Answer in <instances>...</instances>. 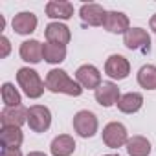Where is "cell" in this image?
<instances>
[{
    "label": "cell",
    "mask_w": 156,
    "mask_h": 156,
    "mask_svg": "<svg viewBox=\"0 0 156 156\" xmlns=\"http://www.w3.org/2000/svg\"><path fill=\"white\" fill-rule=\"evenodd\" d=\"M44 83H46V90H50L53 94H66V96H73V98H79L83 94V87L75 79H72L68 72L62 68L50 70L46 73Z\"/></svg>",
    "instance_id": "6da1fadb"
},
{
    "label": "cell",
    "mask_w": 156,
    "mask_h": 156,
    "mask_svg": "<svg viewBox=\"0 0 156 156\" xmlns=\"http://www.w3.org/2000/svg\"><path fill=\"white\" fill-rule=\"evenodd\" d=\"M17 83H19V88L30 99H39L46 90V83L41 79L39 72L30 66H22L17 70Z\"/></svg>",
    "instance_id": "7a4b0ae2"
},
{
    "label": "cell",
    "mask_w": 156,
    "mask_h": 156,
    "mask_svg": "<svg viewBox=\"0 0 156 156\" xmlns=\"http://www.w3.org/2000/svg\"><path fill=\"white\" fill-rule=\"evenodd\" d=\"M72 125H73V130L77 132V136H81V138H92V136L98 134V129H99L98 116L92 110L75 112L73 119H72Z\"/></svg>",
    "instance_id": "3957f363"
},
{
    "label": "cell",
    "mask_w": 156,
    "mask_h": 156,
    "mask_svg": "<svg viewBox=\"0 0 156 156\" xmlns=\"http://www.w3.org/2000/svg\"><path fill=\"white\" fill-rule=\"evenodd\" d=\"M101 138H103V143L108 147V149H119V147H125L127 141H129V130L123 123L119 121H110L103 127V132H101Z\"/></svg>",
    "instance_id": "277c9868"
},
{
    "label": "cell",
    "mask_w": 156,
    "mask_h": 156,
    "mask_svg": "<svg viewBox=\"0 0 156 156\" xmlns=\"http://www.w3.org/2000/svg\"><path fill=\"white\" fill-rule=\"evenodd\" d=\"M28 125L33 132H46L51 127V110L44 105H31L28 108Z\"/></svg>",
    "instance_id": "5b68a950"
},
{
    "label": "cell",
    "mask_w": 156,
    "mask_h": 156,
    "mask_svg": "<svg viewBox=\"0 0 156 156\" xmlns=\"http://www.w3.org/2000/svg\"><path fill=\"white\" fill-rule=\"evenodd\" d=\"M105 73L114 81H123L130 73V61L119 53H112L105 61Z\"/></svg>",
    "instance_id": "8992f818"
},
{
    "label": "cell",
    "mask_w": 156,
    "mask_h": 156,
    "mask_svg": "<svg viewBox=\"0 0 156 156\" xmlns=\"http://www.w3.org/2000/svg\"><path fill=\"white\" fill-rule=\"evenodd\" d=\"M123 44H125V48H129L132 51L149 53L151 51V35L143 28H130L123 35Z\"/></svg>",
    "instance_id": "52a82bcc"
},
{
    "label": "cell",
    "mask_w": 156,
    "mask_h": 156,
    "mask_svg": "<svg viewBox=\"0 0 156 156\" xmlns=\"http://www.w3.org/2000/svg\"><path fill=\"white\" fill-rule=\"evenodd\" d=\"M75 81L83 87V90H96L103 79H101V72L98 66L94 64H81L79 68L75 70Z\"/></svg>",
    "instance_id": "ba28073f"
},
{
    "label": "cell",
    "mask_w": 156,
    "mask_h": 156,
    "mask_svg": "<svg viewBox=\"0 0 156 156\" xmlns=\"http://www.w3.org/2000/svg\"><path fill=\"white\" fill-rule=\"evenodd\" d=\"M79 17L83 20L85 26H94V28H99L105 24V19H107V9L101 6V4H96V2H88V4H83L79 8Z\"/></svg>",
    "instance_id": "9c48e42d"
},
{
    "label": "cell",
    "mask_w": 156,
    "mask_h": 156,
    "mask_svg": "<svg viewBox=\"0 0 156 156\" xmlns=\"http://www.w3.org/2000/svg\"><path fill=\"white\" fill-rule=\"evenodd\" d=\"M94 98H96V101H98L101 107L108 108V107L118 105V101H119V98H121V92H119V87H118L114 81H103V83L94 90Z\"/></svg>",
    "instance_id": "30bf717a"
},
{
    "label": "cell",
    "mask_w": 156,
    "mask_h": 156,
    "mask_svg": "<svg viewBox=\"0 0 156 156\" xmlns=\"http://www.w3.org/2000/svg\"><path fill=\"white\" fill-rule=\"evenodd\" d=\"M44 11H46V17H50L53 22H62L73 17V4L68 2V0H50Z\"/></svg>",
    "instance_id": "8fae6325"
},
{
    "label": "cell",
    "mask_w": 156,
    "mask_h": 156,
    "mask_svg": "<svg viewBox=\"0 0 156 156\" xmlns=\"http://www.w3.org/2000/svg\"><path fill=\"white\" fill-rule=\"evenodd\" d=\"M37 26H39V19L31 11H20L11 20V28L19 35H30L37 30Z\"/></svg>",
    "instance_id": "7c38bea8"
},
{
    "label": "cell",
    "mask_w": 156,
    "mask_h": 156,
    "mask_svg": "<svg viewBox=\"0 0 156 156\" xmlns=\"http://www.w3.org/2000/svg\"><path fill=\"white\" fill-rule=\"evenodd\" d=\"M103 28L108 33H116V35H125L130 30V20L123 11H107V19Z\"/></svg>",
    "instance_id": "4fadbf2b"
},
{
    "label": "cell",
    "mask_w": 156,
    "mask_h": 156,
    "mask_svg": "<svg viewBox=\"0 0 156 156\" xmlns=\"http://www.w3.org/2000/svg\"><path fill=\"white\" fill-rule=\"evenodd\" d=\"M0 123L2 127H22L28 123V108L20 107H4L0 112Z\"/></svg>",
    "instance_id": "5bb4252c"
},
{
    "label": "cell",
    "mask_w": 156,
    "mask_h": 156,
    "mask_svg": "<svg viewBox=\"0 0 156 156\" xmlns=\"http://www.w3.org/2000/svg\"><path fill=\"white\" fill-rule=\"evenodd\" d=\"M44 35H46V42H53L61 46H66L72 41V31L64 22H50L44 30Z\"/></svg>",
    "instance_id": "9a60e30c"
},
{
    "label": "cell",
    "mask_w": 156,
    "mask_h": 156,
    "mask_svg": "<svg viewBox=\"0 0 156 156\" xmlns=\"http://www.w3.org/2000/svg\"><path fill=\"white\" fill-rule=\"evenodd\" d=\"M19 55L24 62H30V64H37L44 59V53H42V44L37 41V39H28L20 44L19 48Z\"/></svg>",
    "instance_id": "2e32d148"
},
{
    "label": "cell",
    "mask_w": 156,
    "mask_h": 156,
    "mask_svg": "<svg viewBox=\"0 0 156 156\" xmlns=\"http://www.w3.org/2000/svg\"><path fill=\"white\" fill-rule=\"evenodd\" d=\"M75 140L70 134H59L51 140L50 152L51 156H72L75 152Z\"/></svg>",
    "instance_id": "e0dca14e"
},
{
    "label": "cell",
    "mask_w": 156,
    "mask_h": 156,
    "mask_svg": "<svg viewBox=\"0 0 156 156\" xmlns=\"http://www.w3.org/2000/svg\"><path fill=\"white\" fill-rule=\"evenodd\" d=\"M118 110L123 112V114H136L141 110L143 107V96L140 92H127V94H121L119 101H118Z\"/></svg>",
    "instance_id": "ac0fdd59"
},
{
    "label": "cell",
    "mask_w": 156,
    "mask_h": 156,
    "mask_svg": "<svg viewBox=\"0 0 156 156\" xmlns=\"http://www.w3.org/2000/svg\"><path fill=\"white\" fill-rule=\"evenodd\" d=\"M125 149H127V154L129 156H149L151 151H152V145H151V141L145 136L136 134V136H130L129 138Z\"/></svg>",
    "instance_id": "d6986e66"
},
{
    "label": "cell",
    "mask_w": 156,
    "mask_h": 156,
    "mask_svg": "<svg viewBox=\"0 0 156 156\" xmlns=\"http://www.w3.org/2000/svg\"><path fill=\"white\" fill-rule=\"evenodd\" d=\"M22 141H24V134L20 127H2V130H0V145H2V149L20 147Z\"/></svg>",
    "instance_id": "ffe728a7"
},
{
    "label": "cell",
    "mask_w": 156,
    "mask_h": 156,
    "mask_svg": "<svg viewBox=\"0 0 156 156\" xmlns=\"http://www.w3.org/2000/svg\"><path fill=\"white\" fill-rule=\"evenodd\" d=\"M136 81L143 90H156V64H143L138 70Z\"/></svg>",
    "instance_id": "44dd1931"
},
{
    "label": "cell",
    "mask_w": 156,
    "mask_h": 156,
    "mask_svg": "<svg viewBox=\"0 0 156 156\" xmlns=\"http://www.w3.org/2000/svg\"><path fill=\"white\" fill-rule=\"evenodd\" d=\"M42 53H44V61L48 64H61L66 59V46L46 42V44H42Z\"/></svg>",
    "instance_id": "7402d4cb"
},
{
    "label": "cell",
    "mask_w": 156,
    "mask_h": 156,
    "mask_svg": "<svg viewBox=\"0 0 156 156\" xmlns=\"http://www.w3.org/2000/svg\"><path fill=\"white\" fill-rule=\"evenodd\" d=\"M0 94H2L4 107H20L22 105V96H20L19 88H15L13 83H2Z\"/></svg>",
    "instance_id": "603a6c76"
},
{
    "label": "cell",
    "mask_w": 156,
    "mask_h": 156,
    "mask_svg": "<svg viewBox=\"0 0 156 156\" xmlns=\"http://www.w3.org/2000/svg\"><path fill=\"white\" fill-rule=\"evenodd\" d=\"M0 59H6L9 53H11V42H9V39L6 37V35H2L0 37Z\"/></svg>",
    "instance_id": "cb8c5ba5"
},
{
    "label": "cell",
    "mask_w": 156,
    "mask_h": 156,
    "mask_svg": "<svg viewBox=\"0 0 156 156\" xmlns=\"http://www.w3.org/2000/svg\"><path fill=\"white\" fill-rule=\"evenodd\" d=\"M0 156H22L20 147H9V149H2Z\"/></svg>",
    "instance_id": "d4e9b609"
},
{
    "label": "cell",
    "mask_w": 156,
    "mask_h": 156,
    "mask_svg": "<svg viewBox=\"0 0 156 156\" xmlns=\"http://www.w3.org/2000/svg\"><path fill=\"white\" fill-rule=\"evenodd\" d=\"M149 28H151V30H152V31L156 33V13H154V15L151 17V20H149Z\"/></svg>",
    "instance_id": "484cf974"
},
{
    "label": "cell",
    "mask_w": 156,
    "mask_h": 156,
    "mask_svg": "<svg viewBox=\"0 0 156 156\" xmlns=\"http://www.w3.org/2000/svg\"><path fill=\"white\" fill-rule=\"evenodd\" d=\"M26 156H48L46 152H41V151H31V152H28Z\"/></svg>",
    "instance_id": "4316f807"
},
{
    "label": "cell",
    "mask_w": 156,
    "mask_h": 156,
    "mask_svg": "<svg viewBox=\"0 0 156 156\" xmlns=\"http://www.w3.org/2000/svg\"><path fill=\"white\" fill-rule=\"evenodd\" d=\"M4 26H6V20H4L2 15H0V30H4Z\"/></svg>",
    "instance_id": "83f0119b"
},
{
    "label": "cell",
    "mask_w": 156,
    "mask_h": 156,
    "mask_svg": "<svg viewBox=\"0 0 156 156\" xmlns=\"http://www.w3.org/2000/svg\"><path fill=\"white\" fill-rule=\"evenodd\" d=\"M103 156H119V154H114V152H112V154H103Z\"/></svg>",
    "instance_id": "f1b7e54d"
}]
</instances>
